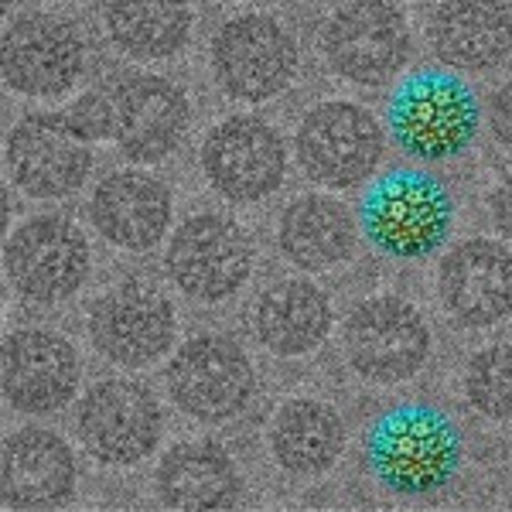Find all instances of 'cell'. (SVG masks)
Instances as JSON below:
<instances>
[{
  "mask_svg": "<svg viewBox=\"0 0 512 512\" xmlns=\"http://www.w3.org/2000/svg\"><path fill=\"white\" fill-rule=\"evenodd\" d=\"M369 472L386 492L424 499L448 489L461 468V431L441 407L400 403L366 437Z\"/></svg>",
  "mask_w": 512,
  "mask_h": 512,
  "instance_id": "cell-1",
  "label": "cell"
},
{
  "mask_svg": "<svg viewBox=\"0 0 512 512\" xmlns=\"http://www.w3.org/2000/svg\"><path fill=\"white\" fill-rule=\"evenodd\" d=\"M482 110L461 76L420 69L396 86L386 127L403 154L417 161H454L475 144Z\"/></svg>",
  "mask_w": 512,
  "mask_h": 512,
  "instance_id": "cell-2",
  "label": "cell"
},
{
  "mask_svg": "<svg viewBox=\"0 0 512 512\" xmlns=\"http://www.w3.org/2000/svg\"><path fill=\"white\" fill-rule=\"evenodd\" d=\"M362 233L393 260H424L451 236L454 202L441 178L420 168H393L362 198Z\"/></svg>",
  "mask_w": 512,
  "mask_h": 512,
  "instance_id": "cell-3",
  "label": "cell"
},
{
  "mask_svg": "<svg viewBox=\"0 0 512 512\" xmlns=\"http://www.w3.org/2000/svg\"><path fill=\"white\" fill-rule=\"evenodd\" d=\"M318 52L338 79L386 86L410 62L414 38L400 7L386 0H349L321 24Z\"/></svg>",
  "mask_w": 512,
  "mask_h": 512,
  "instance_id": "cell-4",
  "label": "cell"
},
{
  "mask_svg": "<svg viewBox=\"0 0 512 512\" xmlns=\"http://www.w3.org/2000/svg\"><path fill=\"white\" fill-rule=\"evenodd\" d=\"M212 79L229 99L267 103L297 76V41L270 14H239L212 38Z\"/></svg>",
  "mask_w": 512,
  "mask_h": 512,
  "instance_id": "cell-5",
  "label": "cell"
},
{
  "mask_svg": "<svg viewBox=\"0 0 512 512\" xmlns=\"http://www.w3.org/2000/svg\"><path fill=\"white\" fill-rule=\"evenodd\" d=\"M304 175L325 188H355L383 161V127L349 99H328L304 113L294 137Z\"/></svg>",
  "mask_w": 512,
  "mask_h": 512,
  "instance_id": "cell-6",
  "label": "cell"
},
{
  "mask_svg": "<svg viewBox=\"0 0 512 512\" xmlns=\"http://www.w3.org/2000/svg\"><path fill=\"white\" fill-rule=\"evenodd\" d=\"M168 393L181 414L222 424L250 407L256 393V369L243 345L229 335H198L168 362Z\"/></svg>",
  "mask_w": 512,
  "mask_h": 512,
  "instance_id": "cell-7",
  "label": "cell"
},
{
  "mask_svg": "<svg viewBox=\"0 0 512 512\" xmlns=\"http://www.w3.org/2000/svg\"><path fill=\"white\" fill-rule=\"evenodd\" d=\"M168 277L181 294L216 304L233 297L253 274V243L236 219L202 212L178 226L168 243Z\"/></svg>",
  "mask_w": 512,
  "mask_h": 512,
  "instance_id": "cell-8",
  "label": "cell"
},
{
  "mask_svg": "<svg viewBox=\"0 0 512 512\" xmlns=\"http://www.w3.org/2000/svg\"><path fill=\"white\" fill-rule=\"evenodd\" d=\"M89 243L76 222L62 216H35L7 239L4 270L11 287L28 301L59 304L89 277Z\"/></svg>",
  "mask_w": 512,
  "mask_h": 512,
  "instance_id": "cell-9",
  "label": "cell"
},
{
  "mask_svg": "<svg viewBox=\"0 0 512 512\" xmlns=\"http://www.w3.org/2000/svg\"><path fill=\"white\" fill-rule=\"evenodd\" d=\"M161 403L147 386L134 379L96 383L79 403V441L99 465L130 468L140 465L161 444Z\"/></svg>",
  "mask_w": 512,
  "mask_h": 512,
  "instance_id": "cell-10",
  "label": "cell"
},
{
  "mask_svg": "<svg viewBox=\"0 0 512 512\" xmlns=\"http://www.w3.org/2000/svg\"><path fill=\"white\" fill-rule=\"evenodd\" d=\"M431 352V332L414 304L400 297H369L345 321L349 366L369 383H403L417 376Z\"/></svg>",
  "mask_w": 512,
  "mask_h": 512,
  "instance_id": "cell-11",
  "label": "cell"
},
{
  "mask_svg": "<svg viewBox=\"0 0 512 512\" xmlns=\"http://www.w3.org/2000/svg\"><path fill=\"white\" fill-rule=\"evenodd\" d=\"M4 82L21 96H65L86 69V41L69 21L48 11L18 14L0 48Z\"/></svg>",
  "mask_w": 512,
  "mask_h": 512,
  "instance_id": "cell-12",
  "label": "cell"
},
{
  "mask_svg": "<svg viewBox=\"0 0 512 512\" xmlns=\"http://www.w3.org/2000/svg\"><path fill=\"white\" fill-rule=\"evenodd\" d=\"M113 144L134 164H158L175 154L192 123V106L178 82L130 72L110 93Z\"/></svg>",
  "mask_w": 512,
  "mask_h": 512,
  "instance_id": "cell-13",
  "label": "cell"
},
{
  "mask_svg": "<svg viewBox=\"0 0 512 512\" xmlns=\"http://www.w3.org/2000/svg\"><path fill=\"white\" fill-rule=\"evenodd\" d=\"M86 144L59 113H28L7 134V175L31 198H65L86 185L93 171Z\"/></svg>",
  "mask_w": 512,
  "mask_h": 512,
  "instance_id": "cell-14",
  "label": "cell"
},
{
  "mask_svg": "<svg viewBox=\"0 0 512 512\" xmlns=\"http://www.w3.org/2000/svg\"><path fill=\"white\" fill-rule=\"evenodd\" d=\"M175 304L151 284L127 280L106 291L89 315V338L103 359L140 369L175 345Z\"/></svg>",
  "mask_w": 512,
  "mask_h": 512,
  "instance_id": "cell-15",
  "label": "cell"
},
{
  "mask_svg": "<svg viewBox=\"0 0 512 512\" xmlns=\"http://www.w3.org/2000/svg\"><path fill=\"white\" fill-rule=\"evenodd\" d=\"M202 168L212 188L229 202H260L284 185V137L260 117H229L209 130Z\"/></svg>",
  "mask_w": 512,
  "mask_h": 512,
  "instance_id": "cell-16",
  "label": "cell"
},
{
  "mask_svg": "<svg viewBox=\"0 0 512 512\" xmlns=\"http://www.w3.org/2000/svg\"><path fill=\"white\" fill-rule=\"evenodd\" d=\"M0 386L21 414H55L79 390V355L59 332L21 328L4 338Z\"/></svg>",
  "mask_w": 512,
  "mask_h": 512,
  "instance_id": "cell-17",
  "label": "cell"
},
{
  "mask_svg": "<svg viewBox=\"0 0 512 512\" xmlns=\"http://www.w3.org/2000/svg\"><path fill=\"white\" fill-rule=\"evenodd\" d=\"M444 311L465 328H489L512 315V253L495 239L454 246L437 270Z\"/></svg>",
  "mask_w": 512,
  "mask_h": 512,
  "instance_id": "cell-18",
  "label": "cell"
},
{
  "mask_svg": "<svg viewBox=\"0 0 512 512\" xmlns=\"http://www.w3.org/2000/svg\"><path fill=\"white\" fill-rule=\"evenodd\" d=\"M76 495V458L59 434L21 427L4 441L0 499L7 509H59Z\"/></svg>",
  "mask_w": 512,
  "mask_h": 512,
  "instance_id": "cell-19",
  "label": "cell"
},
{
  "mask_svg": "<svg viewBox=\"0 0 512 512\" xmlns=\"http://www.w3.org/2000/svg\"><path fill=\"white\" fill-rule=\"evenodd\" d=\"M427 41L448 69H499L512 55V11L502 0H444L431 14Z\"/></svg>",
  "mask_w": 512,
  "mask_h": 512,
  "instance_id": "cell-20",
  "label": "cell"
},
{
  "mask_svg": "<svg viewBox=\"0 0 512 512\" xmlns=\"http://www.w3.org/2000/svg\"><path fill=\"white\" fill-rule=\"evenodd\" d=\"M89 212L103 239L120 250L147 253L171 226V192L144 171H117L96 185Z\"/></svg>",
  "mask_w": 512,
  "mask_h": 512,
  "instance_id": "cell-21",
  "label": "cell"
},
{
  "mask_svg": "<svg viewBox=\"0 0 512 512\" xmlns=\"http://www.w3.org/2000/svg\"><path fill=\"white\" fill-rule=\"evenodd\" d=\"M154 485L168 509H233L243 495L233 458L209 441L171 448L161 458Z\"/></svg>",
  "mask_w": 512,
  "mask_h": 512,
  "instance_id": "cell-22",
  "label": "cell"
},
{
  "mask_svg": "<svg viewBox=\"0 0 512 512\" xmlns=\"http://www.w3.org/2000/svg\"><path fill=\"white\" fill-rule=\"evenodd\" d=\"M256 335L274 355H304L332 332V301L311 280H280L256 301Z\"/></svg>",
  "mask_w": 512,
  "mask_h": 512,
  "instance_id": "cell-23",
  "label": "cell"
},
{
  "mask_svg": "<svg viewBox=\"0 0 512 512\" xmlns=\"http://www.w3.org/2000/svg\"><path fill=\"white\" fill-rule=\"evenodd\" d=\"M274 461L291 475H325L345 451V424L335 407L311 396L287 400L270 424Z\"/></svg>",
  "mask_w": 512,
  "mask_h": 512,
  "instance_id": "cell-24",
  "label": "cell"
},
{
  "mask_svg": "<svg viewBox=\"0 0 512 512\" xmlns=\"http://www.w3.org/2000/svg\"><path fill=\"white\" fill-rule=\"evenodd\" d=\"M280 250L301 270H328L355 250V219L328 195H301L284 209L277 226Z\"/></svg>",
  "mask_w": 512,
  "mask_h": 512,
  "instance_id": "cell-25",
  "label": "cell"
},
{
  "mask_svg": "<svg viewBox=\"0 0 512 512\" xmlns=\"http://www.w3.org/2000/svg\"><path fill=\"white\" fill-rule=\"evenodd\" d=\"M103 28L113 48L140 62L178 55L192 35L188 0H106Z\"/></svg>",
  "mask_w": 512,
  "mask_h": 512,
  "instance_id": "cell-26",
  "label": "cell"
},
{
  "mask_svg": "<svg viewBox=\"0 0 512 512\" xmlns=\"http://www.w3.org/2000/svg\"><path fill=\"white\" fill-rule=\"evenodd\" d=\"M468 403L489 420H512V345H485L465 366Z\"/></svg>",
  "mask_w": 512,
  "mask_h": 512,
  "instance_id": "cell-27",
  "label": "cell"
},
{
  "mask_svg": "<svg viewBox=\"0 0 512 512\" xmlns=\"http://www.w3.org/2000/svg\"><path fill=\"white\" fill-rule=\"evenodd\" d=\"M65 123H69L86 144H99V140H113V106L110 96L103 93H82L62 110Z\"/></svg>",
  "mask_w": 512,
  "mask_h": 512,
  "instance_id": "cell-28",
  "label": "cell"
},
{
  "mask_svg": "<svg viewBox=\"0 0 512 512\" xmlns=\"http://www.w3.org/2000/svg\"><path fill=\"white\" fill-rule=\"evenodd\" d=\"M489 130L506 151H512V82L495 89L489 99Z\"/></svg>",
  "mask_w": 512,
  "mask_h": 512,
  "instance_id": "cell-29",
  "label": "cell"
},
{
  "mask_svg": "<svg viewBox=\"0 0 512 512\" xmlns=\"http://www.w3.org/2000/svg\"><path fill=\"white\" fill-rule=\"evenodd\" d=\"M492 222L502 236L512 239V175L502 178V185L492 192Z\"/></svg>",
  "mask_w": 512,
  "mask_h": 512,
  "instance_id": "cell-30",
  "label": "cell"
},
{
  "mask_svg": "<svg viewBox=\"0 0 512 512\" xmlns=\"http://www.w3.org/2000/svg\"><path fill=\"white\" fill-rule=\"evenodd\" d=\"M216 4H236V0H216Z\"/></svg>",
  "mask_w": 512,
  "mask_h": 512,
  "instance_id": "cell-31",
  "label": "cell"
}]
</instances>
